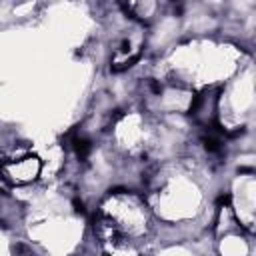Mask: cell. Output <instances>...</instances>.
I'll return each instance as SVG.
<instances>
[{
	"mask_svg": "<svg viewBox=\"0 0 256 256\" xmlns=\"http://www.w3.org/2000/svg\"><path fill=\"white\" fill-rule=\"evenodd\" d=\"M4 168H6V174L4 176L8 178V182H20L22 184V182H30V180H34L38 176L40 162L36 158H32V156H22L16 162L6 164Z\"/></svg>",
	"mask_w": 256,
	"mask_h": 256,
	"instance_id": "cell-1",
	"label": "cell"
},
{
	"mask_svg": "<svg viewBox=\"0 0 256 256\" xmlns=\"http://www.w3.org/2000/svg\"><path fill=\"white\" fill-rule=\"evenodd\" d=\"M70 146L74 148V152H76V156H78L80 160H84V158L90 154V150H92L90 140H88V138H84V136H72Z\"/></svg>",
	"mask_w": 256,
	"mask_h": 256,
	"instance_id": "cell-2",
	"label": "cell"
}]
</instances>
